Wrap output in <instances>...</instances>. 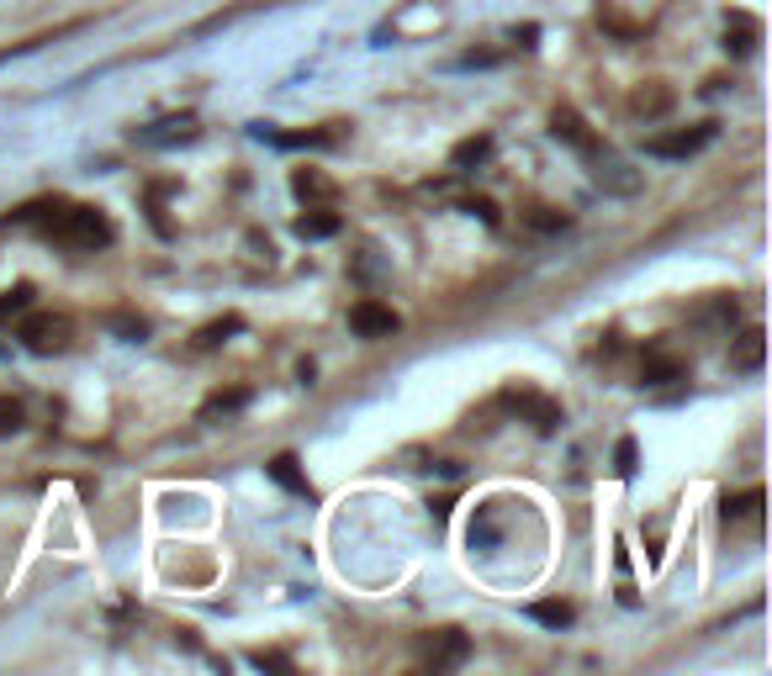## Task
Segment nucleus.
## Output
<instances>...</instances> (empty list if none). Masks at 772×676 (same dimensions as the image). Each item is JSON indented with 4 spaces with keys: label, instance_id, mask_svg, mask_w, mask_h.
I'll return each instance as SVG.
<instances>
[{
    "label": "nucleus",
    "instance_id": "f257e3e1",
    "mask_svg": "<svg viewBox=\"0 0 772 676\" xmlns=\"http://www.w3.org/2000/svg\"><path fill=\"white\" fill-rule=\"evenodd\" d=\"M48 238L69 243V249H106V243L117 238V228H112V217H106V212H96V206H75V201H69Z\"/></svg>",
    "mask_w": 772,
    "mask_h": 676
},
{
    "label": "nucleus",
    "instance_id": "f03ea898",
    "mask_svg": "<svg viewBox=\"0 0 772 676\" xmlns=\"http://www.w3.org/2000/svg\"><path fill=\"white\" fill-rule=\"evenodd\" d=\"M503 407H508V412H519V418L535 428V434H556V428H561V407L550 402V397H540V391H529V386L503 391Z\"/></svg>",
    "mask_w": 772,
    "mask_h": 676
},
{
    "label": "nucleus",
    "instance_id": "7ed1b4c3",
    "mask_svg": "<svg viewBox=\"0 0 772 676\" xmlns=\"http://www.w3.org/2000/svg\"><path fill=\"white\" fill-rule=\"evenodd\" d=\"M16 338H22L32 354H64V349H69V317L38 312V317H27V323L16 328Z\"/></svg>",
    "mask_w": 772,
    "mask_h": 676
},
{
    "label": "nucleus",
    "instance_id": "20e7f679",
    "mask_svg": "<svg viewBox=\"0 0 772 676\" xmlns=\"http://www.w3.org/2000/svg\"><path fill=\"white\" fill-rule=\"evenodd\" d=\"M349 328H355L360 338H392L402 328V317L386 302H355V307H349Z\"/></svg>",
    "mask_w": 772,
    "mask_h": 676
},
{
    "label": "nucleus",
    "instance_id": "39448f33",
    "mask_svg": "<svg viewBox=\"0 0 772 676\" xmlns=\"http://www.w3.org/2000/svg\"><path fill=\"white\" fill-rule=\"evenodd\" d=\"M704 143H714V122H698L693 133L683 127V133H667V138H651L646 143V154H656V159H688V154H698Z\"/></svg>",
    "mask_w": 772,
    "mask_h": 676
},
{
    "label": "nucleus",
    "instance_id": "423d86ee",
    "mask_svg": "<svg viewBox=\"0 0 772 676\" xmlns=\"http://www.w3.org/2000/svg\"><path fill=\"white\" fill-rule=\"evenodd\" d=\"M550 133H556L566 148H577L582 159L598 148V133L587 127V117H582V111H572V106H556V117H550Z\"/></svg>",
    "mask_w": 772,
    "mask_h": 676
},
{
    "label": "nucleus",
    "instance_id": "0eeeda50",
    "mask_svg": "<svg viewBox=\"0 0 772 676\" xmlns=\"http://www.w3.org/2000/svg\"><path fill=\"white\" fill-rule=\"evenodd\" d=\"M466 655H471V640H466L461 629H439L434 640H429V666L434 671H455Z\"/></svg>",
    "mask_w": 772,
    "mask_h": 676
},
{
    "label": "nucleus",
    "instance_id": "6e6552de",
    "mask_svg": "<svg viewBox=\"0 0 772 676\" xmlns=\"http://www.w3.org/2000/svg\"><path fill=\"white\" fill-rule=\"evenodd\" d=\"M587 159H593V180L603 185V191H619V196H630L635 185H640V175H624V164H619L614 154H603V148H593V154H587Z\"/></svg>",
    "mask_w": 772,
    "mask_h": 676
},
{
    "label": "nucleus",
    "instance_id": "1a4fd4ad",
    "mask_svg": "<svg viewBox=\"0 0 772 676\" xmlns=\"http://www.w3.org/2000/svg\"><path fill=\"white\" fill-rule=\"evenodd\" d=\"M762 354H767V333L762 328H746L741 338H735V349H730V370H741V375L762 370Z\"/></svg>",
    "mask_w": 772,
    "mask_h": 676
},
{
    "label": "nucleus",
    "instance_id": "9d476101",
    "mask_svg": "<svg viewBox=\"0 0 772 676\" xmlns=\"http://www.w3.org/2000/svg\"><path fill=\"white\" fill-rule=\"evenodd\" d=\"M640 381L646 386H672V381H688V365L683 360H672V354H646V360H640Z\"/></svg>",
    "mask_w": 772,
    "mask_h": 676
},
{
    "label": "nucleus",
    "instance_id": "9b49d317",
    "mask_svg": "<svg viewBox=\"0 0 772 676\" xmlns=\"http://www.w3.org/2000/svg\"><path fill=\"white\" fill-rule=\"evenodd\" d=\"M339 228H344V217H339V212H334V206H328V201H323V206H312V212H302V217H297V238H334Z\"/></svg>",
    "mask_w": 772,
    "mask_h": 676
},
{
    "label": "nucleus",
    "instance_id": "f8f14e48",
    "mask_svg": "<svg viewBox=\"0 0 772 676\" xmlns=\"http://www.w3.org/2000/svg\"><path fill=\"white\" fill-rule=\"evenodd\" d=\"M270 481L286 486V492H297V497H312V486H307V476H302L297 455H275V460H270Z\"/></svg>",
    "mask_w": 772,
    "mask_h": 676
},
{
    "label": "nucleus",
    "instance_id": "ddd939ff",
    "mask_svg": "<svg viewBox=\"0 0 772 676\" xmlns=\"http://www.w3.org/2000/svg\"><path fill=\"white\" fill-rule=\"evenodd\" d=\"M291 191H297L302 201H334V180L328 175H318V169H297V175H291Z\"/></svg>",
    "mask_w": 772,
    "mask_h": 676
},
{
    "label": "nucleus",
    "instance_id": "4468645a",
    "mask_svg": "<svg viewBox=\"0 0 772 676\" xmlns=\"http://www.w3.org/2000/svg\"><path fill=\"white\" fill-rule=\"evenodd\" d=\"M249 402V391L244 386H228V391H217V397H207V407H201V423H212V418H228V412H238Z\"/></svg>",
    "mask_w": 772,
    "mask_h": 676
},
{
    "label": "nucleus",
    "instance_id": "2eb2a0df",
    "mask_svg": "<svg viewBox=\"0 0 772 676\" xmlns=\"http://www.w3.org/2000/svg\"><path fill=\"white\" fill-rule=\"evenodd\" d=\"M762 492H741V497H725V507H720V513H725V523H751V518H762Z\"/></svg>",
    "mask_w": 772,
    "mask_h": 676
},
{
    "label": "nucleus",
    "instance_id": "dca6fc26",
    "mask_svg": "<svg viewBox=\"0 0 772 676\" xmlns=\"http://www.w3.org/2000/svg\"><path fill=\"white\" fill-rule=\"evenodd\" d=\"M630 106L640 111V117H661V111H672V90H661V85H640Z\"/></svg>",
    "mask_w": 772,
    "mask_h": 676
},
{
    "label": "nucleus",
    "instance_id": "f3484780",
    "mask_svg": "<svg viewBox=\"0 0 772 676\" xmlns=\"http://www.w3.org/2000/svg\"><path fill=\"white\" fill-rule=\"evenodd\" d=\"M32 307V286H11V291H0V328L16 323V317H27Z\"/></svg>",
    "mask_w": 772,
    "mask_h": 676
},
{
    "label": "nucleus",
    "instance_id": "a211bd4d",
    "mask_svg": "<svg viewBox=\"0 0 772 676\" xmlns=\"http://www.w3.org/2000/svg\"><path fill=\"white\" fill-rule=\"evenodd\" d=\"M529 618L545 624V629H566L577 613H572V603H529Z\"/></svg>",
    "mask_w": 772,
    "mask_h": 676
},
{
    "label": "nucleus",
    "instance_id": "6ab92c4d",
    "mask_svg": "<svg viewBox=\"0 0 772 676\" xmlns=\"http://www.w3.org/2000/svg\"><path fill=\"white\" fill-rule=\"evenodd\" d=\"M487 154H492V138H466V143H455L450 164H455V169H471V164H482Z\"/></svg>",
    "mask_w": 772,
    "mask_h": 676
},
{
    "label": "nucleus",
    "instance_id": "aec40b11",
    "mask_svg": "<svg viewBox=\"0 0 772 676\" xmlns=\"http://www.w3.org/2000/svg\"><path fill=\"white\" fill-rule=\"evenodd\" d=\"M725 32H735V48H741V53L757 43V22H751V16H741V11H735L730 22H725Z\"/></svg>",
    "mask_w": 772,
    "mask_h": 676
},
{
    "label": "nucleus",
    "instance_id": "412c9836",
    "mask_svg": "<svg viewBox=\"0 0 772 676\" xmlns=\"http://www.w3.org/2000/svg\"><path fill=\"white\" fill-rule=\"evenodd\" d=\"M22 418H27V412H22V402L0 397V439H6V434H22Z\"/></svg>",
    "mask_w": 772,
    "mask_h": 676
},
{
    "label": "nucleus",
    "instance_id": "4be33fe9",
    "mask_svg": "<svg viewBox=\"0 0 772 676\" xmlns=\"http://www.w3.org/2000/svg\"><path fill=\"white\" fill-rule=\"evenodd\" d=\"M529 228H540V233H561V228H566V217H561V212H550V206H535V212H529Z\"/></svg>",
    "mask_w": 772,
    "mask_h": 676
},
{
    "label": "nucleus",
    "instance_id": "5701e85b",
    "mask_svg": "<svg viewBox=\"0 0 772 676\" xmlns=\"http://www.w3.org/2000/svg\"><path fill=\"white\" fill-rule=\"evenodd\" d=\"M244 323H238V317H223V323H212V328H201V349H212V344H223L228 333H238Z\"/></svg>",
    "mask_w": 772,
    "mask_h": 676
},
{
    "label": "nucleus",
    "instance_id": "b1692460",
    "mask_svg": "<svg viewBox=\"0 0 772 676\" xmlns=\"http://www.w3.org/2000/svg\"><path fill=\"white\" fill-rule=\"evenodd\" d=\"M461 206H466V212H471V217H482V222H487V228H498V206H492L487 196H471V201H461Z\"/></svg>",
    "mask_w": 772,
    "mask_h": 676
},
{
    "label": "nucleus",
    "instance_id": "393cba45",
    "mask_svg": "<svg viewBox=\"0 0 772 676\" xmlns=\"http://www.w3.org/2000/svg\"><path fill=\"white\" fill-rule=\"evenodd\" d=\"M614 460H619V476H635V439H619Z\"/></svg>",
    "mask_w": 772,
    "mask_h": 676
},
{
    "label": "nucleus",
    "instance_id": "a878e982",
    "mask_svg": "<svg viewBox=\"0 0 772 676\" xmlns=\"http://www.w3.org/2000/svg\"><path fill=\"white\" fill-rule=\"evenodd\" d=\"M254 666H260V671H291V661H286V655H275V650H254Z\"/></svg>",
    "mask_w": 772,
    "mask_h": 676
},
{
    "label": "nucleus",
    "instance_id": "bb28decb",
    "mask_svg": "<svg viewBox=\"0 0 772 676\" xmlns=\"http://www.w3.org/2000/svg\"><path fill=\"white\" fill-rule=\"evenodd\" d=\"M112 328L127 333V338H143V333H149V323H143V317H112Z\"/></svg>",
    "mask_w": 772,
    "mask_h": 676
}]
</instances>
